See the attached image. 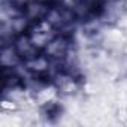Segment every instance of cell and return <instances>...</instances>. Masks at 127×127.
I'll return each instance as SVG.
<instances>
[{
	"mask_svg": "<svg viewBox=\"0 0 127 127\" xmlns=\"http://www.w3.org/2000/svg\"><path fill=\"white\" fill-rule=\"evenodd\" d=\"M73 48V34L58 32L43 48V52L52 61H63L69 51Z\"/></svg>",
	"mask_w": 127,
	"mask_h": 127,
	"instance_id": "1",
	"label": "cell"
},
{
	"mask_svg": "<svg viewBox=\"0 0 127 127\" xmlns=\"http://www.w3.org/2000/svg\"><path fill=\"white\" fill-rule=\"evenodd\" d=\"M51 5L52 3L46 2V0H27V3L23 8V14L33 24V23H37L46 18L51 9Z\"/></svg>",
	"mask_w": 127,
	"mask_h": 127,
	"instance_id": "2",
	"label": "cell"
},
{
	"mask_svg": "<svg viewBox=\"0 0 127 127\" xmlns=\"http://www.w3.org/2000/svg\"><path fill=\"white\" fill-rule=\"evenodd\" d=\"M12 43H14V46H15V49H17V52H18V55H20V58L23 61H26V60H29V58H32V57H34L36 54L40 52L36 48V45L33 43V40L29 36V33L18 34L14 39Z\"/></svg>",
	"mask_w": 127,
	"mask_h": 127,
	"instance_id": "3",
	"label": "cell"
},
{
	"mask_svg": "<svg viewBox=\"0 0 127 127\" xmlns=\"http://www.w3.org/2000/svg\"><path fill=\"white\" fill-rule=\"evenodd\" d=\"M0 61H2V67H18L23 63L14 43L2 45V48H0Z\"/></svg>",
	"mask_w": 127,
	"mask_h": 127,
	"instance_id": "4",
	"label": "cell"
},
{
	"mask_svg": "<svg viewBox=\"0 0 127 127\" xmlns=\"http://www.w3.org/2000/svg\"><path fill=\"white\" fill-rule=\"evenodd\" d=\"M121 6H123V11L127 14V0H121Z\"/></svg>",
	"mask_w": 127,
	"mask_h": 127,
	"instance_id": "5",
	"label": "cell"
}]
</instances>
